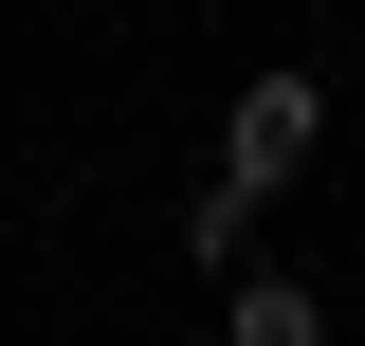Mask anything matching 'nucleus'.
I'll return each instance as SVG.
<instances>
[{"label":"nucleus","instance_id":"1","mask_svg":"<svg viewBox=\"0 0 365 346\" xmlns=\"http://www.w3.org/2000/svg\"><path fill=\"white\" fill-rule=\"evenodd\" d=\"M311 128H329V91H311V73H256V91L220 110V182H237V201H274V182L311 164Z\"/></svg>","mask_w":365,"mask_h":346},{"label":"nucleus","instance_id":"2","mask_svg":"<svg viewBox=\"0 0 365 346\" xmlns=\"http://www.w3.org/2000/svg\"><path fill=\"white\" fill-rule=\"evenodd\" d=\"M220 346H329V310L292 292V273H237V310H220Z\"/></svg>","mask_w":365,"mask_h":346},{"label":"nucleus","instance_id":"3","mask_svg":"<svg viewBox=\"0 0 365 346\" xmlns=\"http://www.w3.org/2000/svg\"><path fill=\"white\" fill-rule=\"evenodd\" d=\"M182 256H220V273H237V256H256V201H237V182H201V201H182Z\"/></svg>","mask_w":365,"mask_h":346}]
</instances>
